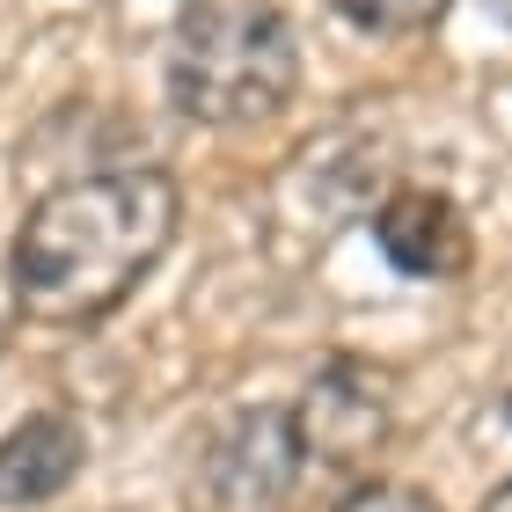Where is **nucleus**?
<instances>
[{
  "label": "nucleus",
  "instance_id": "1",
  "mask_svg": "<svg viewBox=\"0 0 512 512\" xmlns=\"http://www.w3.org/2000/svg\"><path fill=\"white\" fill-rule=\"evenodd\" d=\"M183 198L161 169H103L44 191L15 227V300L30 322L81 330L125 308L161 256L176 242Z\"/></svg>",
  "mask_w": 512,
  "mask_h": 512
},
{
  "label": "nucleus",
  "instance_id": "2",
  "mask_svg": "<svg viewBox=\"0 0 512 512\" xmlns=\"http://www.w3.org/2000/svg\"><path fill=\"white\" fill-rule=\"evenodd\" d=\"M300 88V37L271 0H191L169 37V103L191 125L278 118Z\"/></svg>",
  "mask_w": 512,
  "mask_h": 512
},
{
  "label": "nucleus",
  "instance_id": "3",
  "mask_svg": "<svg viewBox=\"0 0 512 512\" xmlns=\"http://www.w3.org/2000/svg\"><path fill=\"white\" fill-rule=\"evenodd\" d=\"M293 432H300V454L322 461V469H337V476L366 469V461L388 447V432H395L388 374H374L366 359H330L308 388H300Z\"/></svg>",
  "mask_w": 512,
  "mask_h": 512
},
{
  "label": "nucleus",
  "instance_id": "4",
  "mask_svg": "<svg viewBox=\"0 0 512 512\" xmlns=\"http://www.w3.org/2000/svg\"><path fill=\"white\" fill-rule=\"evenodd\" d=\"M300 432H293V410H242L235 425L213 439L205 454V483H213L220 512H264L286 498V483L300 476Z\"/></svg>",
  "mask_w": 512,
  "mask_h": 512
},
{
  "label": "nucleus",
  "instance_id": "5",
  "mask_svg": "<svg viewBox=\"0 0 512 512\" xmlns=\"http://www.w3.org/2000/svg\"><path fill=\"white\" fill-rule=\"evenodd\" d=\"M374 242L403 278H461L469 271V220H461V205L447 191H425V183L395 191L374 213Z\"/></svg>",
  "mask_w": 512,
  "mask_h": 512
},
{
  "label": "nucleus",
  "instance_id": "6",
  "mask_svg": "<svg viewBox=\"0 0 512 512\" xmlns=\"http://www.w3.org/2000/svg\"><path fill=\"white\" fill-rule=\"evenodd\" d=\"M81 461H88L81 417H66V410L22 417V425L0 439V505H44V498H59L66 483L81 476Z\"/></svg>",
  "mask_w": 512,
  "mask_h": 512
},
{
  "label": "nucleus",
  "instance_id": "7",
  "mask_svg": "<svg viewBox=\"0 0 512 512\" xmlns=\"http://www.w3.org/2000/svg\"><path fill=\"white\" fill-rule=\"evenodd\" d=\"M344 22H359V30H381V37H403V30H425L454 8V0H330Z\"/></svg>",
  "mask_w": 512,
  "mask_h": 512
},
{
  "label": "nucleus",
  "instance_id": "8",
  "mask_svg": "<svg viewBox=\"0 0 512 512\" xmlns=\"http://www.w3.org/2000/svg\"><path fill=\"white\" fill-rule=\"evenodd\" d=\"M337 512H439L417 483H366V491H352Z\"/></svg>",
  "mask_w": 512,
  "mask_h": 512
},
{
  "label": "nucleus",
  "instance_id": "9",
  "mask_svg": "<svg viewBox=\"0 0 512 512\" xmlns=\"http://www.w3.org/2000/svg\"><path fill=\"white\" fill-rule=\"evenodd\" d=\"M483 512H512V483H498V491L483 498Z\"/></svg>",
  "mask_w": 512,
  "mask_h": 512
},
{
  "label": "nucleus",
  "instance_id": "10",
  "mask_svg": "<svg viewBox=\"0 0 512 512\" xmlns=\"http://www.w3.org/2000/svg\"><path fill=\"white\" fill-rule=\"evenodd\" d=\"M0 344H8V337H0Z\"/></svg>",
  "mask_w": 512,
  "mask_h": 512
},
{
  "label": "nucleus",
  "instance_id": "11",
  "mask_svg": "<svg viewBox=\"0 0 512 512\" xmlns=\"http://www.w3.org/2000/svg\"><path fill=\"white\" fill-rule=\"evenodd\" d=\"M505 8H512V0H505Z\"/></svg>",
  "mask_w": 512,
  "mask_h": 512
}]
</instances>
